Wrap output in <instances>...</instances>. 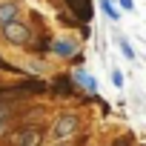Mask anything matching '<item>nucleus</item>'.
<instances>
[{"label":"nucleus","instance_id":"nucleus-1","mask_svg":"<svg viewBox=\"0 0 146 146\" xmlns=\"http://www.w3.org/2000/svg\"><path fill=\"white\" fill-rule=\"evenodd\" d=\"M66 6H69L72 17H75L78 23H89V20H92V15H95L92 0H66Z\"/></svg>","mask_w":146,"mask_h":146},{"label":"nucleus","instance_id":"nucleus-2","mask_svg":"<svg viewBox=\"0 0 146 146\" xmlns=\"http://www.w3.org/2000/svg\"><path fill=\"white\" fill-rule=\"evenodd\" d=\"M75 132H78V117H75V115H63V117H57V120H54V129H52L54 140H66L69 135H75Z\"/></svg>","mask_w":146,"mask_h":146},{"label":"nucleus","instance_id":"nucleus-3","mask_svg":"<svg viewBox=\"0 0 146 146\" xmlns=\"http://www.w3.org/2000/svg\"><path fill=\"white\" fill-rule=\"evenodd\" d=\"M3 32H6V40H9V43H26V40H29V29L20 26L17 20L9 23V26H3Z\"/></svg>","mask_w":146,"mask_h":146},{"label":"nucleus","instance_id":"nucleus-4","mask_svg":"<svg viewBox=\"0 0 146 146\" xmlns=\"http://www.w3.org/2000/svg\"><path fill=\"white\" fill-rule=\"evenodd\" d=\"M52 52L57 57H72V54H78V43L75 40H69V37H57L52 43Z\"/></svg>","mask_w":146,"mask_h":146},{"label":"nucleus","instance_id":"nucleus-5","mask_svg":"<svg viewBox=\"0 0 146 146\" xmlns=\"http://www.w3.org/2000/svg\"><path fill=\"white\" fill-rule=\"evenodd\" d=\"M40 143V132L37 129H20L15 135V146H37Z\"/></svg>","mask_w":146,"mask_h":146},{"label":"nucleus","instance_id":"nucleus-6","mask_svg":"<svg viewBox=\"0 0 146 146\" xmlns=\"http://www.w3.org/2000/svg\"><path fill=\"white\" fill-rule=\"evenodd\" d=\"M17 17V6L15 3H0V26H9Z\"/></svg>","mask_w":146,"mask_h":146},{"label":"nucleus","instance_id":"nucleus-7","mask_svg":"<svg viewBox=\"0 0 146 146\" xmlns=\"http://www.w3.org/2000/svg\"><path fill=\"white\" fill-rule=\"evenodd\" d=\"M75 83H80V86H86L89 92H95V89H98V83H95V78H92V75H86L83 69H78V72H75Z\"/></svg>","mask_w":146,"mask_h":146},{"label":"nucleus","instance_id":"nucleus-8","mask_svg":"<svg viewBox=\"0 0 146 146\" xmlns=\"http://www.w3.org/2000/svg\"><path fill=\"white\" fill-rule=\"evenodd\" d=\"M54 89H57L60 95H69V92H72V83H69L66 78H57V80H54Z\"/></svg>","mask_w":146,"mask_h":146},{"label":"nucleus","instance_id":"nucleus-9","mask_svg":"<svg viewBox=\"0 0 146 146\" xmlns=\"http://www.w3.org/2000/svg\"><path fill=\"white\" fill-rule=\"evenodd\" d=\"M100 6H103V12H106V15H109V17H112V20H115V17H117V12H115V6H112V3H109V0H100Z\"/></svg>","mask_w":146,"mask_h":146},{"label":"nucleus","instance_id":"nucleus-10","mask_svg":"<svg viewBox=\"0 0 146 146\" xmlns=\"http://www.w3.org/2000/svg\"><path fill=\"white\" fill-rule=\"evenodd\" d=\"M120 52H123V54H126V57H129V60H132V57H135V49H132V46H129V43H126V40H120Z\"/></svg>","mask_w":146,"mask_h":146},{"label":"nucleus","instance_id":"nucleus-11","mask_svg":"<svg viewBox=\"0 0 146 146\" xmlns=\"http://www.w3.org/2000/svg\"><path fill=\"white\" fill-rule=\"evenodd\" d=\"M120 9H123V12H132V9H135V0H120Z\"/></svg>","mask_w":146,"mask_h":146},{"label":"nucleus","instance_id":"nucleus-12","mask_svg":"<svg viewBox=\"0 0 146 146\" xmlns=\"http://www.w3.org/2000/svg\"><path fill=\"white\" fill-rule=\"evenodd\" d=\"M112 83H115V86H123V75H120V72H115V75H112Z\"/></svg>","mask_w":146,"mask_h":146},{"label":"nucleus","instance_id":"nucleus-13","mask_svg":"<svg viewBox=\"0 0 146 146\" xmlns=\"http://www.w3.org/2000/svg\"><path fill=\"white\" fill-rule=\"evenodd\" d=\"M112 146H132V140H129V137H120V140H115Z\"/></svg>","mask_w":146,"mask_h":146},{"label":"nucleus","instance_id":"nucleus-14","mask_svg":"<svg viewBox=\"0 0 146 146\" xmlns=\"http://www.w3.org/2000/svg\"><path fill=\"white\" fill-rule=\"evenodd\" d=\"M0 69H9V72H17V69H15V66H9V63H6L3 57H0Z\"/></svg>","mask_w":146,"mask_h":146},{"label":"nucleus","instance_id":"nucleus-15","mask_svg":"<svg viewBox=\"0 0 146 146\" xmlns=\"http://www.w3.org/2000/svg\"><path fill=\"white\" fill-rule=\"evenodd\" d=\"M6 115H9V109H6V106H0V117H6Z\"/></svg>","mask_w":146,"mask_h":146},{"label":"nucleus","instance_id":"nucleus-16","mask_svg":"<svg viewBox=\"0 0 146 146\" xmlns=\"http://www.w3.org/2000/svg\"><path fill=\"white\" fill-rule=\"evenodd\" d=\"M57 146H72V143H57Z\"/></svg>","mask_w":146,"mask_h":146}]
</instances>
